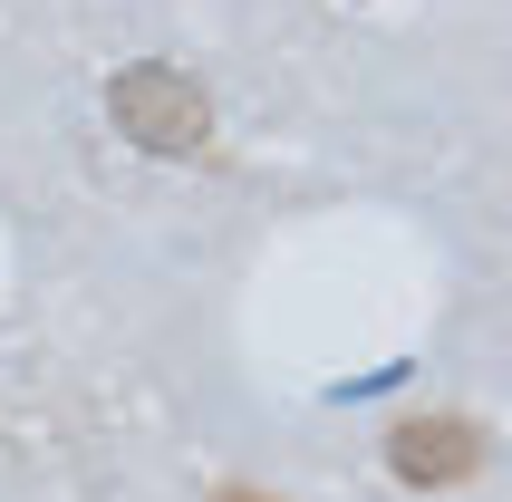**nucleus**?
<instances>
[{
    "label": "nucleus",
    "mask_w": 512,
    "mask_h": 502,
    "mask_svg": "<svg viewBox=\"0 0 512 502\" xmlns=\"http://www.w3.org/2000/svg\"><path fill=\"white\" fill-rule=\"evenodd\" d=\"M107 116H116V136H126V145L165 155V165H184V155L213 145V97H203L184 68H165V58L116 68V78H107Z\"/></svg>",
    "instance_id": "nucleus-1"
},
{
    "label": "nucleus",
    "mask_w": 512,
    "mask_h": 502,
    "mask_svg": "<svg viewBox=\"0 0 512 502\" xmlns=\"http://www.w3.org/2000/svg\"><path fill=\"white\" fill-rule=\"evenodd\" d=\"M493 435L474 416H406L397 435H387V474L406 483V493H455V483L484 474Z\"/></svg>",
    "instance_id": "nucleus-2"
},
{
    "label": "nucleus",
    "mask_w": 512,
    "mask_h": 502,
    "mask_svg": "<svg viewBox=\"0 0 512 502\" xmlns=\"http://www.w3.org/2000/svg\"><path fill=\"white\" fill-rule=\"evenodd\" d=\"M213 502H271V493H252V483H223V493H213Z\"/></svg>",
    "instance_id": "nucleus-3"
}]
</instances>
